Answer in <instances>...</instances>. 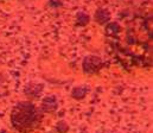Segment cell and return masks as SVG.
Returning a JSON list of instances; mask_svg holds the SVG:
<instances>
[{"mask_svg":"<svg viewBox=\"0 0 153 133\" xmlns=\"http://www.w3.org/2000/svg\"><path fill=\"white\" fill-rule=\"evenodd\" d=\"M111 19V13L105 10V8H100L96 11L95 13V20L99 23V24H106L107 22H109Z\"/></svg>","mask_w":153,"mask_h":133,"instance_id":"obj_5","label":"cell"},{"mask_svg":"<svg viewBox=\"0 0 153 133\" xmlns=\"http://www.w3.org/2000/svg\"><path fill=\"white\" fill-rule=\"evenodd\" d=\"M106 38L113 56L125 68L152 65V13H134L122 23H109Z\"/></svg>","mask_w":153,"mask_h":133,"instance_id":"obj_1","label":"cell"},{"mask_svg":"<svg viewBox=\"0 0 153 133\" xmlns=\"http://www.w3.org/2000/svg\"><path fill=\"white\" fill-rule=\"evenodd\" d=\"M103 63L100 57L97 56H88L83 61V70L87 74H94L97 73L102 68Z\"/></svg>","mask_w":153,"mask_h":133,"instance_id":"obj_3","label":"cell"},{"mask_svg":"<svg viewBox=\"0 0 153 133\" xmlns=\"http://www.w3.org/2000/svg\"><path fill=\"white\" fill-rule=\"evenodd\" d=\"M57 107H58V101L55 95L46 96L42 102V109H43V112H46V113L55 112L57 109Z\"/></svg>","mask_w":153,"mask_h":133,"instance_id":"obj_4","label":"cell"},{"mask_svg":"<svg viewBox=\"0 0 153 133\" xmlns=\"http://www.w3.org/2000/svg\"><path fill=\"white\" fill-rule=\"evenodd\" d=\"M87 88H84V87H77L73 90V96L75 97V99H83L84 96H85V94H87Z\"/></svg>","mask_w":153,"mask_h":133,"instance_id":"obj_6","label":"cell"},{"mask_svg":"<svg viewBox=\"0 0 153 133\" xmlns=\"http://www.w3.org/2000/svg\"><path fill=\"white\" fill-rule=\"evenodd\" d=\"M42 120V111L29 101L18 102L11 112V124L16 131L20 133H30L37 130Z\"/></svg>","mask_w":153,"mask_h":133,"instance_id":"obj_2","label":"cell"}]
</instances>
